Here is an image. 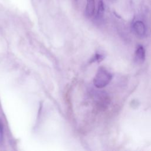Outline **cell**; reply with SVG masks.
<instances>
[{"mask_svg": "<svg viewBox=\"0 0 151 151\" xmlns=\"http://www.w3.org/2000/svg\"><path fill=\"white\" fill-rule=\"evenodd\" d=\"M111 78V74L105 68L101 67L98 70L94 78L93 83L97 88H101L106 86L110 83Z\"/></svg>", "mask_w": 151, "mask_h": 151, "instance_id": "cell-1", "label": "cell"}, {"mask_svg": "<svg viewBox=\"0 0 151 151\" xmlns=\"http://www.w3.org/2000/svg\"><path fill=\"white\" fill-rule=\"evenodd\" d=\"M133 28L136 34L140 37H143L146 34L145 24L141 21H136L133 24Z\"/></svg>", "mask_w": 151, "mask_h": 151, "instance_id": "cell-2", "label": "cell"}, {"mask_svg": "<svg viewBox=\"0 0 151 151\" xmlns=\"http://www.w3.org/2000/svg\"><path fill=\"white\" fill-rule=\"evenodd\" d=\"M95 10V1L94 0H87L86 6V15L88 17H91L94 13Z\"/></svg>", "mask_w": 151, "mask_h": 151, "instance_id": "cell-3", "label": "cell"}, {"mask_svg": "<svg viewBox=\"0 0 151 151\" xmlns=\"http://www.w3.org/2000/svg\"><path fill=\"white\" fill-rule=\"evenodd\" d=\"M135 57L138 62L142 63L144 61L145 59V50L142 46L139 45L137 47L135 52Z\"/></svg>", "mask_w": 151, "mask_h": 151, "instance_id": "cell-4", "label": "cell"}, {"mask_svg": "<svg viewBox=\"0 0 151 151\" xmlns=\"http://www.w3.org/2000/svg\"><path fill=\"white\" fill-rule=\"evenodd\" d=\"M104 11V6L103 4V2L102 0H100L98 4V9L97 12V17L98 18H100L103 17Z\"/></svg>", "mask_w": 151, "mask_h": 151, "instance_id": "cell-5", "label": "cell"}, {"mask_svg": "<svg viewBox=\"0 0 151 151\" xmlns=\"http://www.w3.org/2000/svg\"><path fill=\"white\" fill-rule=\"evenodd\" d=\"M103 58V57L102 55H100V54H96L95 55V56L94 57V58H93L92 61H100L102 60Z\"/></svg>", "mask_w": 151, "mask_h": 151, "instance_id": "cell-6", "label": "cell"}, {"mask_svg": "<svg viewBox=\"0 0 151 151\" xmlns=\"http://www.w3.org/2000/svg\"><path fill=\"white\" fill-rule=\"evenodd\" d=\"M3 131H4V128H3V124L0 120V135L1 137L2 138L3 136Z\"/></svg>", "mask_w": 151, "mask_h": 151, "instance_id": "cell-7", "label": "cell"}, {"mask_svg": "<svg viewBox=\"0 0 151 151\" xmlns=\"http://www.w3.org/2000/svg\"><path fill=\"white\" fill-rule=\"evenodd\" d=\"M109 1H115V0H109Z\"/></svg>", "mask_w": 151, "mask_h": 151, "instance_id": "cell-8", "label": "cell"}]
</instances>
